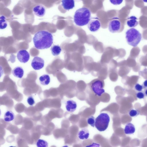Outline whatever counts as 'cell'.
<instances>
[{
  "instance_id": "cell-6",
  "label": "cell",
  "mask_w": 147,
  "mask_h": 147,
  "mask_svg": "<svg viewBox=\"0 0 147 147\" xmlns=\"http://www.w3.org/2000/svg\"><path fill=\"white\" fill-rule=\"evenodd\" d=\"M121 28V23L118 18H114L109 23V30L112 33H119L120 32Z\"/></svg>"
},
{
  "instance_id": "cell-28",
  "label": "cell",
  "mask_w": 147,
  "mask_h": 147,
  "mask_svg": "<svg viewBox=\"0 0 147 147\" xmlns=\"http://www.w3.org/2000/svg\"><path fill=\"white\" fill-rule=\"evenodd\" d=\"M142 86L144 88H147V80H146L144 81L143 83Z\"/></svg>"
},
{
  "instance_id": "cell-4",
  "label": "cell",
  "mask_w": 147,
  "mask_h": 147,
  "mask_svg": "<svg viewBox=\"0 0 147 147\" xmlns=\"http://www.w3.org/2000/svg\"><path fill=\"white\" fill-rule=\"evenodd\" d=\"M110 120V117L107 114L101 113L95 119V126L99 131H104L108 127Z\"/></svg>"
},
{
  "instance_id": "cell-23",
  "label": "cell",
  "mask_w": 147,
  "mask_h": 147,
  "mask_svg": "<svg viewBox=\"0 0 147 147\" xmlns=\"http://www.w3.org/2000/svg\"><path fill=\"white\" fill-rule=\"evenodd\" d=\"M139 114V112L138 110L135 109H131L129 112V114L131 117H136L138 116Z\"/></svg>"
},
{
  "instance_id": "cell-7",
  "label": "cell",
  "mask_w": 147,
  "mask_h": 147,
  "mask_svg": "<svg viewBox=\"0 0 147 147\" xmlns=\"http://www.w3.org/2000/svg\"><path fill=\"white\" fill-rule=\"evenodd\" d=\"M88 28L91 32L97 31L101 26L100 22L98 18L94 17L91 18L87 24Z\"/></svg>"
},
{
  "instance_id": "cell-10",
  "label": "cell",
  "mask_w": 147,
  "mask_h": 147,
  "mask_svg": "<svg viewBox=\"0 0 147 147\" xmlns=\"http://www.w3.org/2000/svg\"><path fill=\"white\" fill-rule=\"evenodd\" d=\"M33 10L35 15L40 17L44 16L46 12L45 7L40 4L38 5L34 6L33 8Z\"/></svg>"
},
{
  "instance_id": "cell-5",
  "label": "cell",
  "mask_w": 147,
  "mask_h": 147,
  "mask_svg": "<svg viewBox=\"0 0 147 147\" xmlns=\"http://www.w3.org/2000/svg\"><path fill=\"white\" fill-rule=\"evenodd\" d=\"M90 85L92 91L97 96H100L105 92L103 89L104 82L100 79H96L91 81Z\"/></svg>"
},
{
  "instance_id": "cell-14",
  "label": "cell",
  "mask_w": 147,
  "mask_h": 147,
  "mask_svg": "<svg viewBox=\"0 0 147 147\" xmlns=\"http://www.w3.org/2000/svg\"><path fill=\"white\" fill-rule=\"evenodd\" d=\"M12 73L15 77L21 78L24 75V70L22 67L17 66L12 70Z\"/></svg>"
},
{
  "instance_id": "cell-16",
  "label": "cell",
  "mask_w": 147,
  "mask_h": 147,
  "mask_svg": "<svg viewBox=\"0 0 147 147\" xmlns=\"http://www.w3.org/2000/svg\"><path fill=\"white\" fill-rule=\"evenodd\" d=\"M125 133L127 134H131L134 133L135 131V128L134 125L131 123L126 124L124 129Z\"/></svg>"
},
{
  "instance_id": "cell-11",
  "label": "cell",
  "mask_w": 147,
  "mask_h": 147,
  "mask_svg": "<svg viewBox=\"0 0 147 147\" xmlns=\"http://www.w3.org/2000/svg\"><path fill=\"white\" fill-rule=\"evenodd\" d=\"M61 2L62 6L65 10H69L75 7L74 0H62Z\"/></svg>"
},
{
  "instance_id": "cell-17",
  "label": "cell",
  "mask_w": 147,
  "mask_h": 147,
  "mask_svg": "<svg viewBox=\"0 0 147 147\" xmlns=\"http://www.w3.org/2000/svg\"><path fill=\"white\" fill-rule=\"evenodd\" d=\"M15 118L14 113L11 111H6L4 114V120L7 122H9L13 121Z\"/></svg>"
},
{
  "instance_id": "cell-27",
  "label": "cell",
  "mask_w": 147,
  "mask_h": 147,
  "mask_svg": "<svg viewBox=\"0 0 147 147\" xmlns=\"http://www.w3.org/2000/svg\"><path fill=\"white\" fill-rule=\"evenodd\" d=\"M111 3L115 5H118L121 4L123 0H109Z\"/></svg>"
},
{
  "instance_id": "cell-12",
  "label": "cell",
  "mask_w": 147,
  "mask_h": 147,
  "mask_svg": "<svg viewBox=\"0 0 147 147\" xmlns=\"http://www.w3.org/2000/svg\"><path fill=\"white\" fill-rule=\"evenodd\" d=\"M77 106L76 103L73 100H68L65 103L66 108L68 112H73L76 110Z\"/></svg>"
},
{
  "instance_id": "cell-2",
  "label": "cell",
  "mask_w": 147,
  "mask_h": 147,
  "mask_svg": "<svg viewBox=\"0 0 147 147\" xmlns=\"http://www.w3.org/2000/svg\"><path fill=\"white\" fill-rule=\"evenodd\" d=\"M91 13L90 10L86 7L80 8L76 10L74 15V22L76 25L80 26L88 24L90 20Z\"/></svg>"
},
{
  "instance_id": "cell-19",
  "label": "cell",
  "mask_w": 147,
  "mask_h": 147,
  "mask_svg": "<svg viewBox=\"0 0 147 147\" xmlns=\"http://www.w3.org/2000/svg\"><path fill=\"white\" fill-rule=\"evenodd\" d=\"M51 50L53 56H57L60 54L61 51V49L59 45H54L51 47Z\"/></svg>"
},
{
  "instance_id": "cell-29",
  "label": "cell",
  "mask_w": 147,
  "mask_h": 147,
  "mask_svg": "<svg viewBox=\"0 0 147 147\" xmlns=\"http://www.w3.org/2000/svg\"><path fill=\"white\" fill-rule=\"evenodd\" d=\"M145 96H147V88L144 91Z\"/></svg>"
},
{
  "instance_id": "cell-9",
  "label": "cell",
  "mask_w": 147,
  "mask_h": 147,
  "mask_svg": "<svg viewBox=\"0 0 147 147\" xmlns=\"http://www.w3.org/2000/svg\"><path fill=\"white\" fill-rule=\"evenodd\" d=\"M17 57L18 60L20 62L25 63L29 60L30 55L28 52L26 50L22 49L18 51Z\"/></svg>"
},
{
  "instance_id": "cell-26",
  "label": "cell",
  "mask_w": 147,
  "mask_h": 147,
  "mask_svg": "<svg viewBox=\"0 0 147 147\" xmlns=\"http://www.w3.org/2000/svg\"><path fill=\"white\" fill-rule=\"evenodd\" d=\"M137 98L139 99H143L145 97V95L144 92L141 91H139L137 92L136 94Z\"/></svg>"
},
{
  "instance_id": "cell-21",
  "label": "cell",
  "mask_w": 147,
  "mask_h": 147,
  "mask_svg": "<svg viewBox=\"0 0 147 147\" xmlns=\"http://www.w3.org/2000/svg\"><path fill=\"white\" fill-rule=\"evenodd\" d=\"M36 144L38 147H47L48 145V142L46 141L41 139L38 140Z\"/></svg>"
},
{
  "instance_id": "cell-1",
  "label": "cell",
  "mask_w": 147,
  "mask_h": 147,
  "mask_svg": "<svg viewBox=\"0 0 147 147\" xmlns=\"http://www.w3.org/2000/svg\"><path fill=\"white\" fill-rule=\"evenodd\" d=\"M33 40L36 48L43 49L51 47L53 42V37L52 34L49 32L40 30L35 34Z\"/></svg>"
},
{
  "instance_id": "cell-25",
  "label": "cell",
  "mask_w": 147,
  "mask_h": 147,
  "mask_svg": "<svg viewBox=\"0 0 147 147\" xmlns=\"http://www.w3.org/2000/svg\"><path fill=\"white\" fill-rule=\"evenodd\" d=\"M134 88L137 91H141L144 88L142 85L139 83H137L135 85Z\"/></svg>"
},
{
  "instance_id": "cell-8",
  "label": "cell",
  "mask_w": 147,
  "mask_h": 147,
  "mask_svg": "<svg viewBox=\"0 0 147 147\" xmlns=\"http://www.w3.org/2000/svg\"><path fill=\"white\" fill-rule=\"evenodd\" d=\"M44 61L42 58L37 56L34 57L31 62V66L35 70H39L42 68L44 65Z\"/></svg>"
},
{
  "instance_id": "cell-24",
  "label": "cell",
  "mask_w": 147,
  "mask_h": 147,
  "mask_svg": "<svg viewBox=\"0 0 147 147\" xmlns=\"http://www.w3.org/2000/svg\"><path fill=\"white\" fill-rule=\"evenodd\" d=\"M27 101L28 104L31 106H33L35 103L34 99L32 96L28 97L27 99Z\"/></svg>"
},
{
  "instance_id": "cell-18",
  "label": "cell",
  "mask_w": 147,
  "mask_h": 147,
  "mask_svg": "<svg viewBox=\"0 0 147 147\" xmlns=\"http://www.w3.org/2000/svg\"><path fill=\"white\" fill-rule=\"evenodd\" d=\"M40 84L43 85H47L49 84L50 82V77L49 75L47 74H45L41 76L39 78Z\"/></svg>"
},
{
  "instance_id": "cell-3",
  "label": "cell",
  "mask_w": 147,
  "mask_h": 147,
  "mask_svg": "<svg viewBox=\"0 0 147 147\" xmlns=\"http://www.w3.org/2000/svg\"><path fill=\"white\" fill-rule=\"evenodd\" d=\"M125 38L129 45L133 47H136L141 40L142 36L138 30L135 28H131L126 31Z\"/></svg>"
},
{
  "instance_id": "cell-30",
  "label": "cell",
  "mask_w": 147,
  "mask_h": 147,
  "mask_svg": "<svg viewBox=\"0 0 147 147\" xmlns=\"http://www.w3.org/2000/svg\"><path fill=\"white\" fill-rule=\"evenodd\" d=\"M144 2L147 3V0H142Z\"/></svg>"
},
{
  "instance_id": "cell-20",
  "label": "cell",
  "mask_w": 147,
  "mask_h": 147,
  "mask_svg": "<svg viewBox=\"0 0 147 147\" xmlns=\"http://www.w3.org/2000/svg\"><path fill=\"white\" fill-rule=\"evenodd\" d=\"M7 26V22L6 17L2 15L0 18V28L1 29L6 28Z\"/></svg>"
},
{
  "instance_id": "cell-13",
  "label": "cell",
  "mask_w": 147,
  "mask_h": 147,
  "mask_svg": "<svg viewBox=\"0 0 147 147\" xmlns=\"http://www.w3.org/2000/svg\"><path fill=\"white\" fill-rule=\"evenodd\" d=\"M137 18L135 16H131L127 19V26L131 28H134L137 26L138 22L137 20Z\"/></svg>"
},
{
  "instance_id": "cell-15",
  "label": "cell",
  "mask_w": 147,
  "mask_h": 147,
  "mask_svg": "<svg viewBox=\"0 0 147 147\" xmlns=\"http://www.w3.org/2000/svg\"><path fill=\"white\" fill-rule=\"evenodd\" d=\"M79 138L82 140L88 139L89 136V132L88 129L86 128L82 129L78 133Z\"/></svg>"
},
{
  "instance_id": "cell-22",
  "label": "cell",
  "mask_w": 147,
  "mask_h": 147,
  "mask_svg": "<svg viewBox=\"0 0 147 147\" xmlns=\"http://www.w3.org/2000/svg\"><path fill=\"white\" fill-rule=\"evenodd\" d=\"M95 119L94 117L92 116L90 117L87 119L88 123L93 127L95 126Z\"/></svg>"
}]
</instances>
